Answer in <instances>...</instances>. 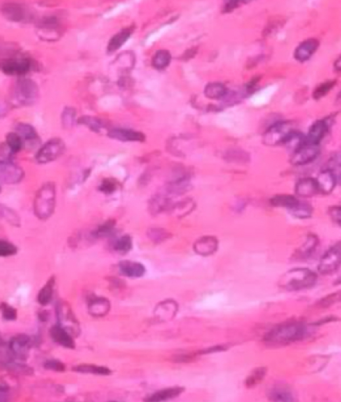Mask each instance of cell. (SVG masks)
<instances>
[{
	"label": "cell",
	"instance_id": "obj_1",
	"mask_svg": "<svg viewBox=\"0 0 341 402\" xmlns=\"http://www.w3.org/2000/svg\"><path fill=\"white\" fill-rule=\"evenodd\" d=\"M306 334L307 328L303 322L290 321L269 331L264 337V342L269 346H283L301 340Z\"/></svg>",
	"mask_w": 341,
	"mask_h": 402
},
{
	"label": "cell",
	"instance_id": "obj_2",
	"mask_svg": "<svg viewBox=\"0 0 341 402\" xmlns=\"http://www.w3.org/2000/svg\"><path fill=\"white\" fill-rule=\"evenodd\" d=\"M317 281V275L307 268H294L285 273L279 281V288L287 291H297L312 288Z\"/></svg>",
	"mask_w": 341,
	"mask_h": 402
},
{
	"label": "cell",
	"instance_id": "obj_3",
	"mask_svg": "<svg viewBox=\"0 0 341 402\" xmlns=\"http://www.w3.org/2000/svg\"><path fill=\"white\" fill-rule=\"evenodd\" d=\"M39 97V88L35 81L29 78H22L15 82L10 92V101L12 105L30 106L34 104Z\"/></svg>",
	"mask_w": 341,
	"mask_h": 402
},
{
	"label": "cell",
	"instance_id": "obj_4",
	"mask_svg": "<svg viewBox=\"0 0 341 402\" xmlns=\"http://www.w3.org/2000/svg\"><path fill=\"white\" fill-rule=\"evenodd\" d=\"M56 203V189L52 182L44 183L36 193L33 202L35 215L41 219H48L54 212Z\"/></svg>",
	"mask_w": 341,
	"mask_h": 402
},
{
	"label": "cell",
	"instance_id": "obj_5",
	"mask_svg": "<svg viewBox=\"0 0 341 402\" xmlns=\"http://www.w3.org/2000/svg\"><path fill=\"white\" fill-rule=\"evenodd\" d=\"M295 130V123L293 121L276 122L265 131L262 141L267 146H276L282 144Z\"/></svg>",
	"mask_w": 341,
	"mask_h": 402
},
{
	"label": "cell",
	"instance_id": "obj_6",
	"mask_svg": "<svg viewBox=\"0 0 341 402\" xmlns=\"http://www.w3.org/2000/svg\"><path fill=\"white\" fill-rule=\"evenodd\" d=\"M32 68L31 59L18 54L0 58V70L7 75H23Z\"/></svg>",
	"mask_w": 341,
	"mask_h": 402
},
{
	"label": "cell",
	"instance_id": "obj_7",
	"mask_svg": "<svg viewBox=\"0 0 341 402\" xmlns=\"http://www.w3.org/2000/svg\"><path fill=\"white\" fill-rule=\"evenodd\" d=\"M66 145L61 138H52L44 143L35 155V159L40 164L54 161L65 151Z\"/></svg>",
	"mask_w": 341,
	"mask_h": 402
},
{
	"label": "cell",
	"instance_id": "obj_8",
	"mask_svg": "<svg viewBox=\"0 0 341 402\" xmlns=\"http://www.w3.org/2000/svg\"><path fill=\"white\" fill-rule=\"evenodd\" d=\"M57 318L59 321V326L67 331L69 334L78 335L80 332V327L78 321L76 320L74 313L71 308L65 302H60L57 305Z\"/></svg>",
	"mask_w": 341,
	"mask_h": 402
},
{
	"label": "cell",
	"instance_id": "obj_9",
	"mask_svg": "<svg viewBox=\"0 0 341 402\" xmlns=\"http://www.w3.org/2000/svg\"><path fill=\"white\" fill-rule=\"evenodd\" d=\"M340 263L341 245L340 242H338L322 256L318 265V271L324 275L331 274L339 268Z\"/></svg>",
	"mask_w": 341,
	"mask_h": 402
},
{
	"label": "cell",
	"instance_id": "obj_10",
	"mask_svg": "<svg viewBox=\"0 0 341 402\" xmlns=\"http://www.w3.org/2000/svg\"><path fill=\"white\" fill-rule=\"evenodd\" d=\"M36 31L38 36L46 41H55L62 34L61 24L54 17L44 18L37 25Z\"/></svg>",
	"mask_w": 341,
	"mask_h": 402
},
{
	"label": "cell",
	"instance_id": "obj_11",
	"mask_svg": "<svg viewBox=\"0 0 341 402\" xmlns=\"http://www.w3.org/2000/svg\"><path fill=\"white\" fill-rule=\"evenodd\" d=\"M320 147L316 144H304L292 153L290 162L293 165H304L313 161L319 154Z\"/></svg>",
	"mask_w": 341,
	"mask_h": 402
},
{
	"label": "cell",
	"instance_id": "obj_12",
	"mask_svg": "<svg viewBox=\"0 0 341 402\" xmlns=\"http://www.w3.org/2000/svg\"><path fill=\"white\" fill-rule=\"evenodd\" d=\"M1 12L8 20L15 22H24L31 18L30 11H28L23 5L15 2L3 3L1 6Z\"/></svg>",
	"mask_w": 341,
	"mask_h": 402
},
{
	"label": "cell",
	"instance_id": "obj_13",
	"mask_svg": "<svg viewBox=\"0 0 341 402\" xmlns=\"http://www.w3.org/2000/svg\"><path fill=\"white\" fill-rule=\"evenodd\" d=\"M178 311V304L173 299H165L159 302L153 312L154 318L157 322L163 323L171 321Z\"/></svg>",
	"mask_w": 341,
	"mask_h": 402
},
{
	"label": "cell",
	"instance_id": "obj_14",
	"mask_svg": "<svg viewBox=\"0 0 341 402\" xmlns=\"http://www.w3.org/2000/svg\"><path fill=\"white\" fill-rule=\"evenodd\" d=\"M31 346L30 338L25 334L14 336L9 343L11 354L20 360H25L28 356Z\"/></svg>",
	"mask_w": 341,
	"mask_h": 402
},
{
	"label": "cell",
	"instance_id": "obj_15",
	"mask_svg": "<svg viewBox=\"0 0 341 402\" xmlns=\"http://www.w3.org/2000/svg\"><path fill=\"white\" fill-rule=\"evenodd\" d=\"M23 176V169L13 162H8L0 165V181L2 183L15 184L20 182Z\"/></svg>",
	"mask_w": 341,
	"mask_h": 402
},
{
	"label": "cell",
	"instance_id": "obj_16",
	"mask_svg": "<svg viewBox=\"0 0 341 402\" xmlns=\"http://www.w3.org/2000/svg\"><path fill=\"white\" fill-rule=\"evenodd\" d=\"M218 248V240L214 236H203L197 239L193 245L195 253L201 256H209L216 252Z\"/></svg>",
	"mask_w": 341,
	"mask_h": 402
},
{
	"label": "cell",
	"instance_id": "obj_17",
	"mask_svg": "<svg viewBox=\"0 0 341 402\" xmlns=\"http://www.w3.org/2000/svg\"><path fill=\"white\" fill-rule=\"evenodd\" d=\"M107 135L110 138L117 139L120 141H130V142H142L145 140V135L136 130L126 129V128H112L107 131Z\"/></svg>",
	"mask_w": 341,
	"mask_h": 402
},
{
	"label": "cell",
	"instance_id": "obj_18",
	"mask_svg": "<svg viewBox=\"0 0 341 402\" xmlns=\"http://www.w3.org/2000/svg\"><path fill=\"white\" fill-rule=\"evenodd\" d=\"M329 129V124L326 120H317L315 121L311 127L309 128L308 134L305 137V141L307 144H316L323 139Z\"/></svg>",
	"mask_w": 341,
	"mask_h": 402
},
{
	"label": "cell",
	"instance_id": "obj_19",
	"mask_svg": "<svg viewBox=\"0 0 341 402\" xmlns=\"http://www.w3.org/2000/svg\"><path fill=\"white\" fill-rule=\"evenodd\" d=\"M315 181L318 187V192H321L322 194H329L336 185L337 177L331 170L325 169L318 174Z\"/></svg>",
	"mask_w": 341,
	"mask_h": 402
},
{
	"label": "cell",
	"instance_id": "obj_20",
	"mask_svg": "<svg viewBox=\"0 0 341 402\" xmlns=\"http://www.w3.org/2000/svg\"><path fill=\"white\" fill-rule=\"evenodd\" d=\"M319 46V41L315 38H309L303 41L295 49L294 58L300 62H304L312 56Z\"/></svg>",
	"mask_w": 341,
	"mask_h": 402
},
{
	"label": "cell",
	"instance_id": "obj_21",
	"mask_svg": "<svg viewBox=\"0 0 341 402\" xmlns=\"http://www.w3.org/2000/svg\"><path fill=\"white\" fill-rule=\"evenodd\" d=\"M319 240L318 237L314 234H308L303 244L296 250L294 254V258L297 260H304L310 257V255L314 252L316 247L318 246Z\"/></svg>",
	"mask_w": 341,
	"mask_h": 402
},
{
	"label": "cell",
	"instance_id": "obj_22",
	"mask_svg": "<svg viewBox=\"0 0 341 402\" xmlns=\"http://www.w3.org/2000/svg\"><path fill=\"white\" fill-rule=\"evenodd\" d=\"M295 193L300 197H311L318 193V187L314 178H302L295 185Z\"/></svg>",
	"mask_w": 341,
	"mask_h": 402
},
{
	"label": "cell",
	"instance_id": "obj_23",
	"mask_svg": "<svg viewBox=\"0 0 341 402\" xmlns=\"http://www.w3.org/2000/svg\"><path fill=\"white\" fill-rule=\"evenodd\" d=\"M183 391H184V388L180 387V386L169 387V388L162 389V390H159V391L151 394L150 396H148L145 399V402L168 401L170 399H173V398L179 396Z\"/></svg>",
	"mask_w": 341,
	"mask_h": 402
},
{
	"label": "cell",
	"instance_id": "obj_24",
	"mask_svg": "<svg viewBox=\"0 0 341 402\" xmlns=\"http://www.w3.org/2000/svg\"><path fill=\"white\" fill-rule=\"evenodd\" d=\"M170 208V200L165 194H156L148 202V210L152 215H157Z\"/></svg>",
	"mask_w": 341,
	"mask_h": 402
},
{
	"label": "cell",
	"instance_id": "obj_25",
	"mask_svg": "<svg viewBox=\"0 0 341 402\" xmlns=\"http://www.w3.org/2000/svg\"><path fill=\"white\" fill-rule=\"evenodd\" d=\"M134 30L133 26L123 28L119 32H117L115 35L111 37V39L108 42L107 45V52L108 53H113L114 51L118 50L131 36L132 32Z\"/></svg>",
	"mask_w": 341,
	"mask_h": 402
},
{
	"label": "cell",
	"instance_id": "obj_26",
	"mask_svg": "<svg viewBox=\"0 0 341 402\" xmlns=\"http://www.w3.org/2000/svg\"><path fill=\"white\" fill-rule=\"evenodd\" d=\"M89 313L96 317L105 316L110 310V302L104 297H96L89 301Z\"/></svg>",
	"mask_w": 341,
	"mask_h": 402
},
{
	"label": "cell",
	"instance_id": "obj_27",
	"mask_svg": "<svg viewBox=\"0 0 341 402\" xmlns=\"http://www.w3.org/2000/svg\"><path fill=\"white\" fill-rule=\"evenodd\" d=\"M119 269L122 274L128 277H141L145 273V267L138 262L122 261L119 263Z\"/></svg>",
	"mask_w": 341,
	"mask_h": 402
},
{
	"label": "cell",
	"instance_id": "obj_28",
	"mask_svg": "<svg viewBox=\"0 0 341 402\" xmlns=\"http://www.w3.org/2000/svg\"><path fill=\"white\" fill-rule=\"evenodd\" d=\"M268 397L273 402H294L293 392L285 385H276L268 392Z\"/></svg>",
	"mask_w": 341,
	"mask_h": 402
},
{
	"label": "cell",
	"instance_id": "obj_29",
	"mask_svg": "<svg viewBox=\"0 0 341 402\" xmlns=\"http://www.w3.org/2000/svg\"><path fill=\"white\" fill-rule=\"evenodd\" d=\"M194 208H195V202L192 199L187 198L173 204L168 210L170 211L172 216L177 218H182L191 213Z\"/></svg>",
	"mask_w": 341,
	"mask_h": 402
},
{
	"label": "cell",
	"instance_id": "obj_30",
	"mask_svg": "<svg viewBox=\"0 0 341 402\" xmlns=\"http://www.w3.org/2000/svg\"><path fill=\"white\" fill-rule=\"evenodd\" d=\"M50 335L55 342L63 347L70 348V349L75 347V343H74L72 336L67 331H65L63 328H61L59 325H55L50 329Z\"/></svg>",
	"mask_w": 341,
	"mask_h": 402
},
{
	"label": "cell",
	"instance_id": "obj_31",
	"mask_svg": "<svg viewBox=\"0 0 341 402\" xmlns=\"http://www.w3.org/2000/svg\"><path fill=\"white\" fill-rule=\"evenodd\" d=\"M191 189V183L188 177H181L177 178L170 181L166 187L165 191L168 194H174V195H180L183 194Z\"/></svg>",
	"mask_w": 341,
	"mask_h": 402
},
{
	"label": "cell",
	"instance_id": "obj_32",
	"mask_svg": "<svg viewBox=\"0 0 341 402\" xmlns=\"http://www.w3.org/2000/svg\"><path fill=\"white\" fill-rule=\"evenodd\" d=\"M77 123L88 127L91 131L96 132V133H100L103 130H107V124L105 123V121H103L102 119H100L98 117H94V116H90V115L81 116L77 120Z\"/></svg>",
	"mask_w": 341,
	"mask_h": 402
},
{
	"label": "cell",
	"instance_id": "obj_33",
	"mask_svg": "<svg viewBox=\"0 0 341 402\" xmlns=\"http://www.w3.org/2000/svg\"><path fill=\"white\" fill-rule=\"evenodd\" d=\"M15 133L19 135L22 141L31 142L38 139V134L36 132V129L28 123H23V122L18 123L15 126Z\"/></svg>",
	"mask_w": 341,
	"mask_h": 402
},
{
	"label": "cell",
	"instance_id": "obj_34",
	"mask_svg": "<svg viewBox=\"0 0 341 402\" xmlns=\"http://www.w3.org/2000/svg\"><path fill=\"white\" fill-rule=\"evenodd\" d=\"M204 94L209 99H220L228 94V88L223 83L210 82L205 86Z\"/></svg>",
	"mask_w": 341,
	"mask_h": 402
},
{
	"label": "cell",
	"instance_id": "obj_35",
	"mask_svg": "<svg viewBox=\"0 0 341 402\" xmlns=\"http://www.w3.org/2000/svg\"><path fill=\"white\" fill-rule=\"evenodd\" d=\"M289 210L292 215H294L295 217L300 218V219L309 218L313 212V208L309 203H307L305 201H299V200Z\"/></svg>",
	"mask_w": 341,
	"mask_h": 402
},
{
	"label": "cell",
	"instance_id": "obj_36",
	"mask_svg": "<svg viewBox=\"0 0 341 402\" xmlns=\"http://www.w3.org/2000/svg\"><path fill=\"white\" fill-rule=\"evenodd\" d=\"M74 371L79 373H86V374H96V375H109L111 370L104 366H97L92 364H80L73 368Z\"/></svg>",
	"mask_w": 341,
	"mask_h": 402
},
{
	"label": "cell",
	"instance_id": "obj_37",
	"mask_svg": "<svg viewBox=\"0 0 341 402\" xmlns=\"http://www.w3.org/2000/svg\"><path fill=\"white\" fill-rule=\"evenodd\" d=\"M285 146H286V148L289 150V151H291L292 153L293 152H295L297 149H299L301 146H303L304 144H306V141H305V136L302 134V133H300V132H298L297 130H295L288 138H287V140L285 142Z\"/></svg>",
	"mask_w": 341,
	"mask_h": 402
},
{
	"label": "cell",
	"instance_id": "obj_38",
	"mask_svg": "<svg viewBox=\"0 0 341 402\" xmlns=\"http://www.w3.org/2000/svg\"><path fill=\"white\" fill-rule=\"evenodd\" d=\"M171 61V54L168 50H158L151 60V64L155 69H165Z\"/></svg>",
	"mask_w": 341,
	"mask_h": 402
},
{
	"label": "cell",
	"instance_id": "obj_39",
	"mask_svg": "<svg viewBox=\"0 0 341 402\" xmlns=\"http://www.w3.org/2000/svg\"><path fill=\"white\" fill-rule=\"evenodd\" d=\"M53 288H54V277H51L47 283L40 289L37 300L41 305H47L53 296Z\"/></svg>",
	"mask_w": 341,
	"mask_h": 402
},
{
	"label": "cell",
	"instance_id": "obj_40",
	"mask_svg": "<svg viewBox=\"0 0 341 402\" xmlns=\"http://www.w3.org/2000/svg\"><path fill=\"white\" fill-rule=\"evenodd\" d=\"M297 201H298V199L293 195L279 194V195H275L273 198H271L270 204L272 206L286 207V208L290 209Z\"/></svg>",
	"mask_w": 341,
	"mask_h": 402
},
{
	"label": "cell",
	"instance_id": "obj_41",
	"mask_svg": "<svg viewBox=\"0 0 341 402\" xmlns=\"http://www.w3.org/2000/svg\"><path fill=\"white\" fill-rule=\"evenodd\" d=\"M0 219L7 221L8 223H10L13 226L20 225L19 215L13 209H11L3 204H0Z\"/></svg>",
	"mask_w": 341,
	"mask_h": 402
},
{
	"label": "cell",
	"instance_id": "obj_42",
	"mask_svg": "<svg viewBox=\"0 0 341 402\" xmlns=\"http://www.w3.org/2000/svg\"><path fill=\"white\" fill-rule=\"evenodd\" d=\"M266 371L267 369L265 367H258L255 368L254 370H252V372L250 373V375L246 378L245 380V385L248 388L254 387L257 384H259L265 377L266 375Z\"/></svg>",
	"mask_w": 341,
	"mask_h": 402
},
{
	"label": "cell",
	"instance_id": "obj_43",
	"mask_svg": "<svg viewBox=\"0 0 341 402\" xmlns=\"http://www.w3.org/2000/svg\"><path fill=\"white\" fill-rule=\"evenodd\" d=\"M147 237L155 244H159L171 237V233L160 227H151L147 230Z\"/></svg>",
	"mask_w": 341,
	"mask_h": 402
},
{
	"label": "cell",
	"instance_id": "obj_44",
	"mask_svg": "<svg viewBox=\"0 0 341 402\" xmlns=\"http://www.w3.org/2000/svg\"><path fill=\"white\" fill-rule=\"evenodd\" d=\"M114 250L121 254L128 253L132 248V239L129 235H123L122 237L118 238L113 246Z\"/></svg>",
	"mask_w": 341,
	"mask_h": 402
},
{
	"label": "cell",
	"instance_id": "obj_45",
	"mask_svg": "<svg viewBox=\"0 0 341 402\" xmlns=\"http://www.w3.org/2000/svg\"><path fill=\"white\" fill-rule=\"evenodd\" d=\"M75 118H76V110L71 106H66L61 114L62 126L65 129H71L75 123Z\"/></svg>",
	"mask_w": 341,
	"mask_h": 402
},
{
	"label": "cell",
	"instance_id": "obj_46",
	"mask_svg": "<svg viewBox=\"0 0 341 402\" xmlns=\"http://www.w3.org/2000/svg\"><path fill=\"white\" fill-rule=\"evenodd\" d=\"M5 143L10 147V149L16 153L18 151H20V149L23 146V141L22 139L19 137L18 134H16L15 132H9L6 135V141Z\"/></svg>",
	"mask_w": 341,
	"mask_h": 402
},
{
	"label": "cell",
	"instance_id": "obj_47",
	"mask_svg": "<svg viewBox=\"0 0 341 402\" xmlns=\"http://www.w3.org/2000/svg\"><path fill=\"white\" fill-rule=\"evenodd\" d=\"M336 80H328L325 82H322L319 86H317L314 91H313V98L314 99H320L324 95H326L331 88L335 85Z\"/></svg>",
	"mask_w": 341,
	"mask_h": 402
},
{
	"label": "cell",
	"instance_id": "obj_48",
	"mask_svg": "<svg viewBox=\"0 0 341 402\" xmlns=\"http://www.w3.org/2000/svg\"><path fill=\"white\" fill-rule=\"evenodd\" d=\"M17 253V247L9 241L0 239V257H7Z\"/></svg>",
	"mask_w": 341,
	"mask_h": 402
},
{
	"label": "cell",
	"instance_id": "obj_49",
	"mask_svg": "<svg viewBox=\"0 0 341 402\" xmlns=\"http://www.w3.org/2000/svg\"><path fill=\"white\" fill-rule=\"evenodd\" d=\"M118 183L113 178H104L99 185V190L104 194H111L117 189Z\"/></svg>",
	"mask_w": 341,
	"mask_h": 402
},
{
	"label": "cell",
	"instance_id": "obj_50",
	"mask_svg": "<svg viewBox=\"0 0 341 402\" xmlns=\"http://www.w3.org/2000/svg\"><path fill=\"white\" fill-rule=\"evenodd\" d=\"M340 300V293L336 292L333 294H330L324 298H322L321 300H319L316 303V306L319 308H327L333 304H335L336 302H338Z\"/></svg>",
	"mask_w": 341,
	"mask_h": 402
},
{
	"label": "cell",
	"instance_id": "obj_51",
	"mask_svg": "<svg viewBox=\"0 0 341 402\" xmlns=\"http://www.w3.org/2000/svg\"><path fill=\"white\" fill-rule=\"evenodd\" d=\"M115 226V221L114 220H108L105 223H103L102 225L98 226L96 230L93 232V235L95 237H104L107 236L108 234H110L114 229Z\"/></svg>",
	"mask_w": 341,
	"mask_h": 402
},
{
	"label": "cell",
	"instance_id": "obj_52",
	"mask_svg": "<svg viewBox=\"0 0 341 402\" xmlns=\"http://www.w3.org/2000/svg\"><path fill=\"white\" fill-rule=\"evenodd\" d=\"M13 154L14 152L5 142L0 143V165L11 162Z\"/></svg>",
	"mask_w": 341,
	"mask_h": 402
},
{
	"label": "cell",
	"instance_id": "obj_53",
	"mask_svg": "<svg viewBox=\"0 0 341 402\" xmlns=\"http://www.w3.org/2000/svg\"><path fill=\"white\" fill-rule=\"evenodd\" d=\"M0 309L2 311V315H3L4 319H6V320H15L16 319L17 312L12 306H10L6 303H2L0 305Z\"/></svg>",
	"mask_w": 341,
	"mask_h": 402
},
{
	"label": "cell",
	"instance_id": "obj_54",
	"mask_svg": "<svg viewBox=\"0 0 341 402\" xmlns=\"http://www.w3.org/2000/svg\"><path fill=\"white\" fill-rule=\"evenodd\" d=\"M44 367L46 369L49 370H53V371H58V372H63L65 370V365L56 359H51V360H47L44 363Z\"/></svg>",
	"mask_w": 341,
	"mask_h": 402
},
{
	"label": "cell",
	"instance_id": "obj_55",
	"mask_svg": "<svg viewBox=\"0 0 341 402\" xmlns=\"http://www.w3.org/2000/svg\"><path fill=\"white\" fill-rule=\"evenodd\" d=\"M328 214L330 218L337 224L340 225L341 223V208L340 206H331L328 209Z\"/></svg>",
	"mask_w": 341,
	"mask_h": 402
},
{
	"label": "cell",
	"instance_id": "obj_56",
	"mask_svg": "<svg viewBox=\"0 0 341 402\" xmlns=\"http://www.w3.org/2000/svg\"><path fill=\"white\" fill-rule=\"evenodd\" d=\"M240 3H241L240 1H228V2H225L224 7H223V12H231L234 8L238 7L240 5Z\"/></svg>",
	"mask_w": 341,
	"mask_h": 402
},
{
	"label": "cell",
	"instance_id": "obj_57",
	"mask_svg": "<svg viewBox=\"0 0 341 402\" xmlns=\"http://www.w3.org/2000/svg\"><path fill=\"white\" fill-rule=\"evenodd\" d=\"M8 389L6 387L0 386V402L8 401Z\"/></svg>",
	"mask_w": 341,
	"mask_h": 402
},
{
	"label": "cell",
	"instance_id": "obj_58",
	"mask_svg": "<svg viewBox=\"0 0 341 402\" xmlns=\"http://www.w3.org/2000/svg\"><path fill=\"white\" fill-rule=\"evenodd\" d=\"M341 59L340 58H337L336 61L334 62V69L336 70V72H339L341 70Z\"/></svg>",
	"mask_w": 341,
	"mask_h": 402
},
{
	"label": "cell",
	"instance_id": "obj_59",
	"mask_svg": "<svg viewBox=\"0 0 341 402\" xmlns=\"http://www.w3.org/2000/svg\"><path fill=\"white\" fill-rule=\"evenodd\" d=\"M5 114H6V106L2 103V101H0V117H3Z\"/></svg>",
	"mask_w": 341,
	"mask_h": 402
},
{
	"label": "cell",
	"instance_id": "obj_60",
	"mask_svg": "<svg viewBox=\"0 0 341 402\" xmlns=\"http://www.w3.org/2000/svg\"><path fill=\"white\" fill-rule=\"evenodd\" d=\"M2 343H3V341H2V338L0 337V345L2 344Z\"/></svg>",
	"mask_w": 341,
	"mask_h": 402
},
{
	"label": "cell",
	"instance_id": "obj_61",
	"mask_svg": "<svg viewBox=\"0 0 341 402\" xmlns=\"http://www.w3.org/2000/svg\"><path fill=\"white\" fill-rule=\"evenodd\" d=\"M0 192H1V188H0Z\"/></svg>",
	"mask_w": 341,
	"mask_h": 402
},
{
	"label": "cell",
	"instance_id": "obj_62",
	"mask_svg": "<svg viewBox=\"0 0 341 402\" xmlns=\"http://www.w3.org/2000/svg\"><path fill=\"white\" fill-rule=\"evenodd\" d=\"M111 402H116V401H111Z\"/></svg>",
	"mask_w": 341,
	"mask_h": 402
}]
</instances>
